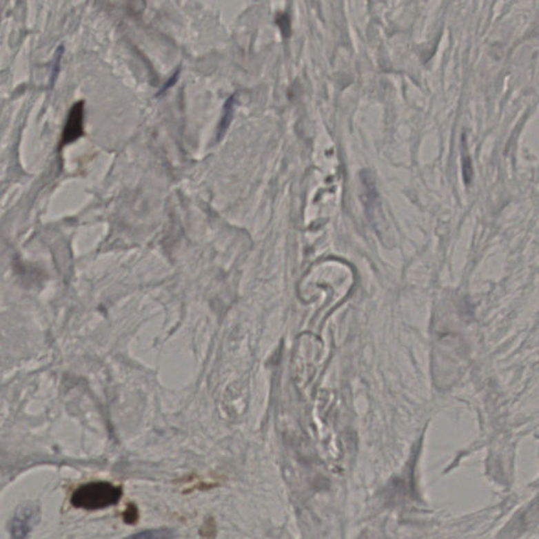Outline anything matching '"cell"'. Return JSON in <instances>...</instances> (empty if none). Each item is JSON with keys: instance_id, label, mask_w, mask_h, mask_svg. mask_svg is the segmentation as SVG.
<instances>
[{"instance_id": "cell-5", "label": "cell", "mask_w": 539, "mask_h": 539, "mask_svg": "<svg viewBox=\"0 0 539 539\" xmlns=\"http://www.w3.org/2000/svg\"><path fill=\"white\" fill-rule=\"evenodd\" d=\"M235 101H235V96H232V97H231V99L227 101V103H225V115H223L221 127H219V130H221V134L225 133V129L229 127L230 121H231V119H232Z\"/></svg>"}, {"instance_id": "cell-7", "label": "cell", "mask_w": 539, "mask_h": 539, "mask_svg": "<svg viewBox=\"0 0 539 539\" xmlns=\"http://www.w3.org/2000/svg\"><path fill=\"white\" fill-rule=\"evenodd\" d=\"M215 532H216V526H215L214 520L210 518L209 520L205 522V526L203 527L201 534H203V536H207V537H211L212 538V537L214 536Z\"/></svg>"}, {"instance_id": "cell-3", "label": "cell", "mask_w": 539, "mask_h": 539, "mask_svg": "<svg viewBox=\"0 0 539 539\" xmlns=\"http://www.w3.org/2000/svg\"><path fill=\"white\" fill-rule=\"evenodd\" d=\"M83 117H85V103L79 101L70 110L69 116L63 128V139L61 147L74 143L83 135Z\"/></svg>"}, {"instance_id": "cell-1", "label": "cell", "mask_w": 539, "mask_h": 539, "mask_svg": "<svg viewBox=\"0 0 539 539\" xmlns=\"http://www.w3.org/2000/svg\"><path fill=\"white\" fill-rule=\"evenodd\" d=\"M121 496V487L114 486L107 481H95L79 487L72 495L71 504L83 510H101L116 505Z\"/></svg>"}, {"instance_id": "cell-6", "label": "cell", "mask_w": 539, "mask_h": 539, "mask_svg": "<svg viewBox=\"0 0 539 539\" xmlns=\"http://www.w3.org/2000/svg\"><path fill=\"white\" fill-rule=\"evenodd\" d=\"M123 516L125 524H136L139 516V509H137L135 505L130 504L125 509V512H123Z\"/></svg>"}, {"instance_id": "cell-2", "label": "cell", "mask_w": 539, "mask_h": 539, "mask_svg": "<svg viewBox=\"0 0 539 539\" xmlns=\"http://www.w3.org/2000/svg\"><path fill=\"white\" fill-rule=\"evenodd\" d=\"M38 517H39V511L35 506L27 505L18 509L10 525L12 538L27 539L32 532V529L38 522Z\"/></svg>"}, {"instance_id": "cell-4", "label": "cell", "mask_w": 539, "mask_h": 539, "mask_svg": "<svg viewBox=\"0 0 539 539\" xmlns=\"http://www.w3.org/2000/svg\"><path fill=\"white\" fill-rule=\"evenodd\" d=\"M174 530L170 529H154V530L141 531L135 533L125 539H173L175 537Z\"/></svg>"}]
</instances>
